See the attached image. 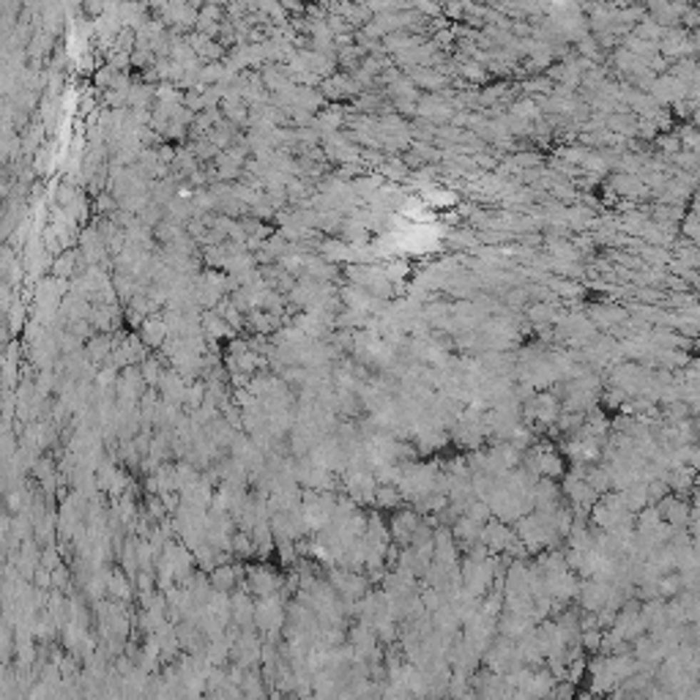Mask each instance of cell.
<instances>
[{"instance_id": "cell-1", "label": "cell", "mask_w": 700, "mask_h": 700, "mask_svg": "<svg viewBox=\"0 0 700 700\" xmlns=\"http://www.w3.org/2000/svg\"><path fill=\"white\" fill-rule=\"evenodd\" d=\"M252 588H255L258 594H263V597H271V594L277 591V580H274L268 572H255V574H252Z\"/></svg>"}]
</instances>
